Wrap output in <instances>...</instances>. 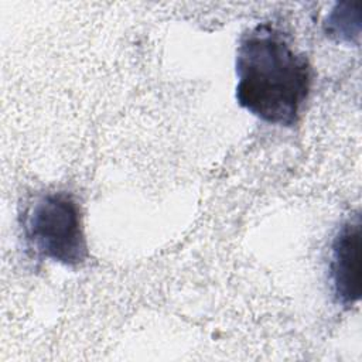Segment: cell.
<instances>
[{
  "instance_id": "6da1fadb",
  "label": "cell",
  "mask_w": 362,
  "mask_h": 362,
  "mask_svg": "<svg viewBox=\"0 0 362 362\" xmlns=\"http://www.w3.org/2000/svg\"><path fill=\"white\" fill-rule=\"evenodd\" d=\"M236 100L260 120L294 126L311 89L308 58L281 30L259 23L245 31L236 49Z\"/></svg>"
},
{
  "instance_id": "7a4b0ae2",
  "label": "cell",
  "mask_w": 362,
  "mask_h": 362,
  "mask_svg": "<svg viewBox=\"0 0 362 362\" xmlns=\"http://www.w3.org/2000/svg\"><path fill=\"white\" fill-rule=\"evenodd\" d=\"M23 238L38 257L78 267L89 256L82 215L76 199L65 191L34 198L21 216Z\"/></svg>"
},
{
  "instance_id": "3957f363",
  "label": "cell",
  "mask_w": 362,
  "mask_h": 362,
  "mask_svg": "<svg viewBox=\"0 0 362 362\" xmlns=\"http://www.w3.org/2000/svg\"><path fill=\"white\" fill-rule=\"evenodd\" d=\"M361 215L341 223L329 256V276L338 304L349 308L361 298Z\"/></svg>"
},
{
  "instance_id": "277c9868",
  "label": "cell",
  "mask_w": 362,
  "mask_h": 362,
  "mask_svg": "<svg viewBox=\"0 0 362 362\" xmlns=\"http://www.w3.org/2000/svg\"><path fill=\"white\" fill-rule=\"evenodd\" d=\"M358 7L359 3H337L324 23L327 37L346 42L359 37L361 14Z\"/></svg>"
}]
</instances>
